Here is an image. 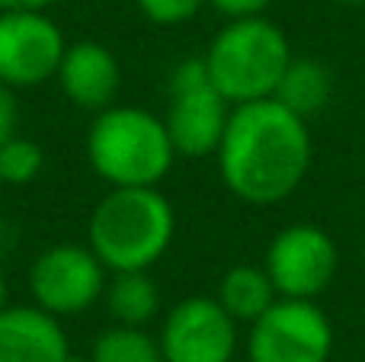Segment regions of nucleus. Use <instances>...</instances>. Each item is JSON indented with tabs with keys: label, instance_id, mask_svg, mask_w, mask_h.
<instances>
[{
	"label": "nucleus",
	"instance_id": "6",
	"mask_svg": "<svg viewBox=\"0 0 365 362\" xmlns=\"http://www.w3.org/2000/svg\"><path fill=\"white\" fill-rule=\"evenodd\" d=\"M334 327L314 299H276L247 337L250 362H327Z\"/></svg>",
	"mask_w": 365,
	"mask_h": 362
},
{
	"label": "nucleus",
	"instance_id": "13",
	"mask_svg": "<svg viewBox=\"0 0 365 362\" xmlns=\"http://www.w3.org/2000/svg\"><path fill=\"white\" fill-rule=\"evenodd\" d=\"M276 96L285 109H292L302 119H311V115L324 113L334 96V74L324 61L308 55H292L289 68H285L282 81L276 87Z\"/></svg>",
	"mask_w": 365,
	"mask_h": 362
},
{
	"label": "nucleus",
	"instance_id": "3",
	"mask_svg": "<svg viewBox=\"0 0 365 362\" xmlns=\"http://www.w3.org/2000/svg\"><path fill=\"white\" fill-rule=\"evenodd\" d=\"M87 160L109 186H158L177 160L164 119L141 106H106L87 132Z\"/></svg>",
	"mask_w": 365,
	"mask_h": 362
},
{
	"label": "nucleus",
	"instance_id": "9",
	"mask_svg": "<svg viewBox=\"0 0 365 362\" xmlns=\"http://www.w3.org/2000/svg\"><path fill=\"white\" fill-rule=\"evenodd\" d=\"M279 299H317L334 282L340 254L317 224H289L266 247L263 260Z\"/></svg>",
	"mask_w": 365,
	"mask_h": 362
},
{
	"label": "nucleus",
	"instance_id": "2",
	"mask_svg": "<svg viewBox=\"0 0 365 362\" xmlns=\"http://www.w3.org/2000/svg\"><path fill=\"white\" fill-rule=\"evenodd\" d=\"M177 237V212L158 186H109L87 222V247L109 273L151 269Z\"/></svg>",
	"mask_w": 365,
	"mask_h": 362
},
{
	"label": "nucleus",
	"instance_id": "17",
	"mask_svg": "<svg viewBox=\"0 0 365 362\" xmlns=\"http://www.w3.org/2000/svg\"><path fill=\"white\" fill-rule=\"evenodd\" d=\"M45 151L26 135H13L0 145V180L4 186H26L42 173Z\"/></svg>",
	"mask_w": 365,
	"mask_h": 362
},
{
	"label": "nucleus",
	"instance_id": "21",
	"mask_svg": "<svg viewBox=\"0 0 365 362\" xmlns=\"http://www.w3.org/2000/svg\"><path fill=\"white\" fill-rule=\"evenodd\" d=\"M61 0H0V10H51Z\"/></svg>",
	"mask_w": 365,
	"mask_h": 362
},
{
	"label": "nucleus",
	"instance_id": "15",
	"mask_svg": "<svg viewBox=\"0 0 365 362\" xmlns=\"http://www.w3.org/2000/svg\"><path fill=\"white\" fill-rule=\"evenodd\" d=\"M227 314H231L237 324H253L272 301L279 299L276 286H272L266 267H250V263H240L231 267L218 282V295Z\"/></svg>",
	"mask_w": 365,
	"mask_h": 362
},
{
	"label": "nucleus",
	"instance_id": "25",
	"mask_svg": "<svg viewBox=\"0 0 365 362\" xmlns=\"http://www.w3.org/2000/svg\"><path fill=\"white\" fill-rule=\"evenodd\" d=\"M0 192H4V180H0Z\"/></svg>",
	"mask_w": 365,
	"mask_h": 362
},
{
	"label": "nucleus",
	"instance_id": "14",
	"mask_svg": "<svg viewBox=\"0 0 365 362\" xmlns=\"http://www.w3.org/2000/svg\"><path fill=\"white\" fill-rule=\"evenodd\" d=\"M103 301H106L115 324L148 327L160 314V289L151 269L113 273L106 282V292H103Z\"/></svg>",
	"mask_w": 365,
	"mask_h": 362
},
{
	"label": "nucleus",
	"instance_id": "12",
	"mask_svg": "<svg viewBox=\"0 0 365 362\" xmlns=\"http://www.w3.org/2000/svg\"><path fill=\"white\" fill-rule=\"evenodd\" d=\"M71 356L61 318L32 305L0 308V362H64Z\"/></svg>",
	"mask_w": 365,
	"mask_h": 362
},
{
	"label": "nucleus",
	"instance_id": "11",
	"mask_svg": "<svg viewBox=\"0 0 365 362\" xmlns=\"http://www.w3.org/2000/svg\"><path fill=\"white\" fill-rule=\"evenodd\" d=\"M61 93L87 113L113 106L122 87V64L115 51L103 42H74L64 48L55 74Z\"/></svg>",
	"mask_w": 365,
	"mask_h": 362
},
{
	"label": "nucleus",
	"instance_id": "1",
	"mask_svg": "<svg viewBox=\"0 0 365 362\" xmlns=\"http://www.w3.org/2000/svg\"><path fill=\"white\" fill-rule=\"evenodd\" d=\"M215 157L225 186L240 202H282L302 186L311 167L308 119L285 109L276 96L240 103L227 115Z\"/></svg>",
	"mask_w": 365,
	"mask_h": 362
},
{
	"label": "nucleus",
	"instance_id": "7",
	"mask_svg": "<svg viewBox=\"0 0 365 362\" xmlns=\"http://www.w3.org/2000/svg\"><path fill=\"white\" fill-rule=\"evenodd\" d=\"M109 269L87 244H55L29 267L32 301L55 318H77L103 299Z\"/></svg>",
	"mask_w": 365,
	"mask_h": 362
},
{
	"label": "nucleus",
	"instance_id": "10",
	"mask_svg": "<svg viewBox=\"0 0 365 362\" xmlns=\"http://www.w3.org/2000/svg\"><path fill=\"white\" fill-rule=\"evenodd\" d=\"M158 340L164 362H234L237 321L218 299L189 295L164 314Z\"/></svg>",
	"mask_w": 365,
	"mask_h": 362
},
{
	"label": "nucleus",
	"instance_id": "19",
	"mask_svg": "<svg viewBox=\"0 0 365 362\" xmlns=\"http://www.w3.org/2000/svg\"><path fill=\"white\" fill-rule=\"evenodd\" d=\"M13 135H19V103L16 90L0 83V145L10 141Z\"/></svg>",
	"mask_w": 365,
	"mask_h": 362
},
{
	"label": "nucleus",
	"instance_id": "18",
	"mask_svg": "<svg viewBox=\"0 0 365 362\" xmlns=\"http://www.w3.org/2000/svg\"><path fill=\"white\" fill-rule=\"evenodd\" d=\"M141 16L158 26H180L189 23L205 6V0H135Z\"/></svg>",
	"mask_w": 365,
	"mask_h": 362
},
{
	"label": "nucleus",
	"instance_id": "16",
	"mask_svg": "<svg viewBox=\"0 0 365 362\" xmlns=\"http://www.w3.org/2000/svg\"><path fill=\"white\" fill-rule=\"evenodd\" d=\"M90 362H164V350L148 327L113 324L93 340Z\"/></svg>",
	"mask_w": 365,
	"mask_h": 362
},
{
	"label": "nucleus",
	"instance_id": "22",
	"mask_svg": "<svg viewBox=\"0 0 365 362\" xmlns=\"http://www.w3.org/2000/svg\"><path fill=\"white\" fill-rule=\"evenodd\" d=\"M6 305H10V289H6V279L0 273V308H6Z\"/></svg>",
	"mask_w": 365,
	"mask_h": 362
},
{
	"label": "nucleus",
	"instance_id": "8",
	"mask_svg": "<svg viewBox=\"0 0 365 362\" xmlns=\"http://www.w3.org/2000/svg\"><path fill=\"white\" fill-rule=\"evenodd\" d=\"M68 48L48 10H0V83L36 90L58 74Z\"/></svg>",
	"mask_w": 365,
	"mask_h": 362
},
{
	"label": "nucleus",
	"instance_id": "23",
	"mask_svg": "<svg viewBox=\"0 0 365 362\" xmlns=\"http://www.w3.org/2000/svg\"><path fill=\"white\" fill-rule=\"evenodd\" d=\"M64 362H90V356H74V353H71V356L64 359Z\"/></svg>",
	"mask_w": 365,
	"mask_h": 362
},
{
	"label": "nucleus",
	"instance_id": "20",
	"mask_svg": "<svg viewBox=\"0 0 365 362\" xmlns=\"http://www.w3.org/2000/svg\"><path fill=\"white\" fill-rule=\"evenodd\" d=\"M205 4L225 19H244V16H263L272 0H205Z\"/></svg>",
	"mask_w": 365,
	"mask_h": 362
},
{
	"label": "nucleus",
	"instance_id": "5",
	"mask_svg": "<svg viewBox=\"0 0 365 362\" xmlns=\"http://www.w3.org/2000/svg\"><path fill=\"white\" fill-rule=\"evenodd\" d=\"M170 103L164 125L177 148V157H208L218 151L227 128L231 103L218 93L205 68V58H186L170 71Z\"/></svg>",
	"mask_w": 365,
	"mask_h": 362
},
{
	"label": "nucleus",
	"instance_id": "24",
	"mask_svg": "<svg viewBox=\"0 0 365 362\" xmlns=\"http://www.w3.org/2000/svg\"><path fill=\"white\" fill-rule=\"evenodd\" d=\"M336 4H346V6H362L365 0H336Z\"/></svg>",
	"mask_w": 365,
	"mask_h": 362
},
{
	"label": "nucleus",
	"instance_id": "4",
	"mask_svg": "<svg viewBox=\"0 0 365 362\" xmlns=\"http://www.w3.org/2000/svg\"><path fill=\"white\" fill-rule=\"evenodd\" d=\"M202 58L218 93L231 106H240L276 93L292 61V45L272 19L244 16L227 19Z\"/></svg>",
	"mask_w": 365,
	"mask_h": 362
}]
</instances>
